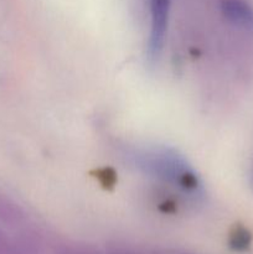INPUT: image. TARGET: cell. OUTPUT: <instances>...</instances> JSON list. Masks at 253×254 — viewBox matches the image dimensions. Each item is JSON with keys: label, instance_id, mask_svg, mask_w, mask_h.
I'll return each mask as SVG.
<instances>
[{"label": "cell", "instance_id": "cell-4", "mask_svg": "<svg viewBox=\"0 0 253 254\" xmlns=\"http://www.w3.org/2000/svg\"><path fill=\"white\" fill-rule=\"evenodd\" d=\"M250 241H251L250 235H248L247 231L243 230V228H240V230L236 231V233L232 237L233 246H235L236 248H238V250H242V248L247 247Z\"/></svg>", "mask_w": 253, "mask_h": 254}, {"label": "cell", "instance_id": "cell-3", "mask_svg": "<svg viewBox=\"0 0 253 254\" xmlns=\"http://www.w3.org/2000/svg\"><path fill=\"white\" fill-rule=\"evenodd\" d=\"M222 10L237 26L253 31V9L243 0H223Z\"/></svg>", "mask_w": 253, "mask_h": 254}, {"label": "cell", "instance_id": "cell-1", "mask_svg": "<svg viewBox=\"0 0 253 254\" xmlns=\"http://www.w3.org/2000/svg\"><path fill=\"white\" fill-rule=\"evenodd\" d=\"M133 158L136 165L146 173L156 175L164 180L173 181L186 192L191 193L197 191V179L186 165L185 161L175 153L164 149H156L136 153Z\"/></svg>", "mask_w": 253, "mask_h": 254}, {"label": "cell", "instance_id": "cell-2", "mask_svg": "<svg viewBox=\"0 0 253 254\" xmlns=\"http://www.w3.org/2000/svg\"><path fill=\"white\" fill-rule=\"evenodd\" d=\"M170 0H150V32L148 39V57L155 61L163 51L168 29Z\"/></svg>", "mask_w": 253, "mask_h": 254}]
</instances>
